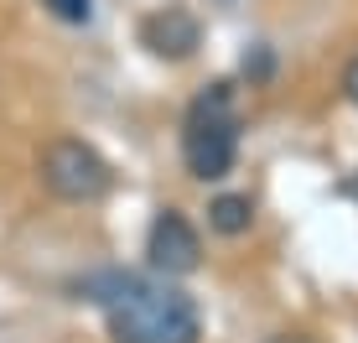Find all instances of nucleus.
<instances>
[{"label": "nucleus", "instance_id": "6", "mask_svg": "<svg viewBox=\"0 0 358 343\" xmlns=\"http://www.w3.org/2000/svg\"><path fill=\"white\" fill-rule=\"evenodd\" d=\"M255 224V198L250 192H218V198H208V229L224 239H239L250 234Z\"/></svg>", "mask_w": 358, "mask_h": 343}, {"label": "nucleus", "instance_id": "9", "mask_svg": "<svg viewBox=\"0 0 358 343\" xmlns=\"http://www.w3.org/2000/svg\"><path fill=\"white\" fill-rule=\"evenodd\" d=\"M343 99L358 109V57H348V68H343Z\"/></svg>", "mask_w": 358, "mask_h": 343}, {"label": "nucleus", "instance_id": "1", "mask_svg": "<svg viewBox=\"0 0 358 343\" xmlns=\"http://www.w3.org/2000/svg\"><path fill=\"white\" fill-rule=\"evenodd\" d=\"M83 302L104 307L109 343H197L203 312L182 286L166 276H130V271H99L78 281Z\"/></svg>", "mask_w": 358, "mask_h": 343}, {"label": "nucleus", "instance_id": "7", "mask_svg": "<svg viewBox=\"0 0 358 343\" xmlns=\"http://www.w3.org/2000/svg\"><path fill=\"white\" fill-rule=\"evenodd\" d=\"M47 10H52L57 21H68V27H89L94 21V0H42Z\"/></svg>", "mask_w": 358, "mask_h": 343}, {"label": "nucleus", "instance_id": "4", "mask_svg": "<svg viewBox=\"0 0 358 343\" xmlns=\"http://www.w3.org/2000/svg\"><path fill=\"white\" fill-rule=\"evenodd\" d=\"M145 260H151L156 276H192L197 265H203V239H197V229L187 224V214H177V208H156L151 229H145Z\"/></svg>", "mask_w": 358, "mask_h": 343}, {"label": "nucleus", "instance_id": "10", "mask_svg": "<svg viewBox=\"0 0 358 343\" xmlns=\"http://www.w3.org/2000/svg\"><path fill=\"white\" fill-rule=\"evenodd\" d=\"M270 343H317V338H312V333H275Z\"/></svg>", "mask_w": 358, "mask_h": 343}, {"label": "nucleus", "instance_id": "11", "mask_svg": "<svg viewBox=\"0 0 358 343\" xmlns=\"http://www.w3.org/2000/svg\"><path fill=\"white\" fill-rule=\"evenodd\" d=\"M348 192H353V198H358V172H353V177H348Z\"/></svg>", "mask_w": 358, "mask_h": 343}, {"label": "nucleus", "instance_id": "8", "mask_svg": "<svg viewBox=\"0 0 358 343\" xmlns=\"http://www.w3.org/2000/svg\"><path fill=\"white\" fill-rule=\"evenodd\" d=\"M270 73H275V57H270L265 47H255V52H244V78H250V83H265Z\"/></svg>", "mask_w": 358, "mask_h": 343}, {"label": "nucleus", "instance_id": "5", "mask_svg": "<svg viewBox=\"0 0 358 343\" xmlns=\"http://www.w3.org/2000/svg\"><path fill=\"white\" fill-rule=\"evenodd\" d=\"M141 47L151 57H166V63H187V57L203 47V27L187 6H162L141 21Z\"/></svg>", "mask_w": 358, "mask_h": 343}, {"label": "nucleus", "instance_id": "3", "mask_svg": "<svg viewBox=\"0 0 358 343\" xmlns=\"http://www.w3.org/2000/svg\"><path fill=\"white\" fill-rule=\"evenodd\" d=\"M36 177L57 203H99L115 188V167L78 136H52L36 156Z\"/></svg>", "mask_w": 358, "mask_h": 343}, {"label": "nucleus", "instance_id": "2", "mask_svg": "<svg viewBox=\"0 0 358 343\" xmlns=\"http://www.w3.org/2000/svg\"><path fill=\"white\" fill-rule=\"evenodd\" d=\"M182 162L197 182H224L239 162V104L229 78H213L192 94L182 115Z\"/></svg>", "mask_w": 358, "mask_h": 343}]
</instances>
